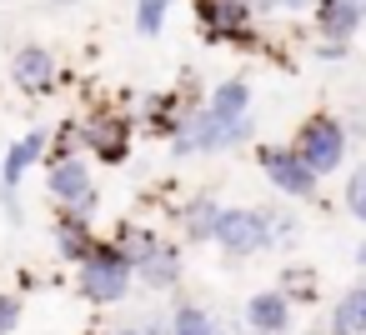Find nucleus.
Segmentation results:
<instances>
[{"mask_svg":"<svg viewBox=\"0 0 366 335\" xmlns=\"http://www.w3.org/2000/svg\"><path fill=\"white\" fill-rule=\"evenodd\" d=\"M171 335H221V325H216V315H211L206 305L181 300V305L171 310Z\"/></svg>","mask_w":366,"mask_h":335,"instance_id":"obj_17","label":"nucleus"},{"mask_svg":"<svg viewBox=\"0 0 366 335\" xmlns=\"http://www.w3.org/2000/svg\"><path fill=\"white\" fill-rule=\"evenodd\" d=\"M46 190H51V200H61V210H81V215H91V210H96L91 165H86L81 155L51 160V165H46Z\"/></svg>","mask_w":366,"mask_h":335,"instance_id":"obj_6","label":"nucleus"},{"mask_svg":"<svg viewBox=\"0 0 366 335\" xmlns=\"http://www.w3.org/2000/svg\"><path fill=\"white\" fill-rule=\"evenodd\" d=\"M131 275H136L146 290H171V285L181 280V255H176L171 245H156V250H151V255H146Z\"/></svg>","mask_w":366,"mask_h":335,"instance_id":"obj_12","label":"nucleus"},{"mask_svg":"<svg viewBox=\"0 0 366 335\" xmlns=\"http://www.w3.org/2000/svg\"><path fill=\"white\" fill-rule=\"evenodd\" d=\"M316 31H321V41H351L356 31H361V16L346 6V0H316Z\"/></svg>","mask_w":366,"mask_h":335,"instance_id":"obj_13","label":"nucleus"},{"mask_svg":"<svg viewBox=\"0 0 366 335\" xmlns=\"http://www.w3.org/2000/svg\"><path fill=\"white\" fill-rule=\"evenodd\" d=\"M246 11H261L266 16V11H276V0H246Z\"/></svg>","mask_w":366,"mask_h":335,"instance_id":"obj_25","label":"nucleus"},{"mask_svg":"<svg viewBox=\"0 0 366 335\" xmlns=\"http://www.w3.org/2000/svg\"><path fill=\"white\" fill-rule=\"evenodd\" d=\"M171 16V0H136V31L141 36H156Z\"/></svg>","mask_w":366,"mask_h":335,"instance_id":"obj_20","label":"nucleus"},{"mask_svg":"<svg viewBox=\"0 0 366 335\" xmlns=\"http://www.w3.org/2000/svg\"><path fill=\"white\" fill-rule=\"evenodd\" d=\"M356 265H366V240H361V245H356Z\"/></svg>","mask_w":366,"mask_h":335,"instance_id":"obj_27","label":"nucleus"},{"mask_svg":"<svg viewBox=\"0 0 366 335\" xmlns=\"http://www.w3.org/2000/svg\"><path fill=\"white\" fill-rule=\"evenodd\" d=\"M196 21H201V36L211 46L221 41H236V46H251V11L246 0H196Z\"/></svg>","mask_w":366,"mask_h":335,"instance_id":"obj_7","label":"nucleus"},{"mask_svg":"<svg viewBox=\"0 0 366 335\" xmlns=\"http://www.w3.org/2000/svg\"><path fill=\"white\" fill-rule=\"evenodd\" d=\"M306 335H321V330H306Z\"/></svg>","mask_w":366,"mask_h":335,"instance_id":"obj_30","label":"nucleus"},{"mask_svg":"<svg viewBox=\"0 0 366 335\" xmlns=\"http://www.w3.org/2000/svg\"><path fill=\"white\" fill-rule=\"evenodd\" d=\"M86 145H91L106 165H121V160L131 155V125H126L121 115H96V120L86 125Z\"/></svg>","mask_w":366,"mask_h":335,"instance_id":"obj_10","label":"nucleus"},{"mask_svg":"<svg viewBox=\"0 0 366 335\" xmlns=\"http://www.w3.org/2000/svg\"><path fill=\"white\" fill-rule=\"evenodd\" d=\"M331 335H366V285L346 290L331 310Z\"/></svg>","mask_w":366,"mask_h":335,"instance_id":"obj_16","label":"nucleus"},{"mask_svg":"<svg viewBox=\"0 0 366 335\" xmlns=\"http://www.w3.org/2000/svg\"><path fill=\"white\" fill-rule=\"evenodd\" d=\"M281 295H286L291 305H311V300H316V270L286 265V270H281Z\"/></svg>","mask_w":366,"mask_h":335,"instance_id":"obj_19","label":"nucleus"},{"mask_svg":"<svg viewBox=\"0 0 366 335\" xmlns=\"http://www.w3.org/2000/svg\"><path fill=\"white\" fill-rule=\"evenodd\" d=\"M346 210H351L356 220H366V165H356L351 180H346Z\"/></svg>","mask_w":366,"mask_h":335,"instance_id":"obj_21","label":"nucleus"},{"mask_svg":"<svg viewBox=\"0 0 366 335\" xmlns=\"http://www.w3.org/2000/svg\"><path fill=\"white\" fill-rule=\"evenodd\" d=\"M291 150L316 170V175H331V170H341V160H346V125L336 120V115H306L301 120V130H296V140H291Z\"/></svg>","mask_w":366,"mask_h":335,"instance_id":"obj_3","label":"nucleus"},{"mask_svg":"<svg viewBox=\"0 0 366 335\" xmlns=\"http://www.w3.org/2000/svg\"><path fill=\"white\" fill-rule=\"evenodd\" d=\"M206 110H211L216 120H246V115H251V86H246V81H221V86L211 91Z\"/></svg>","mask_w":366,"mask_h":335,"instance_id":"obj_15","label":"nucleus"},{"mask_svg":"<svg viewBox=\"0 0 366 335\" xmlns=\"http://www.w3.org/2000/svg\"><path fill=\"white\" fill-rule=\"evenodd\" d=\"M181 220H186V240H211V230H216V220H221V205H216L211 195H196V200L181 210Z\"/></svg>","mask_w":366,"mask_h":335,"instance_id":"obj_18","label":"nucleus"},{"mask_svg":"<svg viewBox=\"0 0 366 335\" xmlns=\"http://www.w3.org/2000/svg\"><path fill=\"white\" fill-rule=\"evenodd\" d=\"M11 81H16V91H26V96H51V86H56V56H51L46 46H26V51H16V61H11Z\"/></svg>","mask_w":366,"mask_h":335,"instance_id":"obj_8","label":"nucleus"},{"mask_svg":"<svg viewBox=\"0 0 366 335\" xmlns=\"http://www.w3.org/2000/svg\"><path fill=\"white\" fill-rule=\"evenodd\" d=\"M36 160H46V130H31V135H21V140L11 145L6 165H0V180H6V190H16L21 175H26Z\"/></svg>","mask_w":366,"mask_h":335,"instance_id":"obj_14","label":"nucleus"},{"mask_svg":"<svg viewBox=\"0 0 366 335\" xmlns=\"http://www.w3.org/2000/svg\"><path fill=\"white\" fill-rule=\"evenodd\" d=\"M211 240H216L226 255L246 260V255H256V250L271 245V215H266V210H221Z\"/></svg>","mask_w":366,"mask_h":335,"instance_id":"obj_5","label":"nucleus"},{"mask_svg":"<svg viewBox=\"0 0 366 335\" xmlns=\"http://www.w3.org/2000/svg\"><path fill=\"white\" fill-rule=\"evenodd\" d=\"M281 11H316V0H276Z\"/></svg>","mask_w":366,"mask_h":335,"instance_id":"obj_24","label":"nucleus"},{"mask_svg":"<svg viewBox=\"0 0 366 335\" xmlns=\"http://www.w3.org/2000/svg\"><path fill=\"white\" fill-rule=\"evenodd\" d=\"M131 290V260L116 240H96L91 255L81 260V295L91 305H121Z\"/></svg>","mask_w":366,"mask_h":335,"instance_id":"obj_1","label":"nucleus"},{"mask_svg":"<svg viewBox=\"0 0 366 335\" xmlns=\"http://www.w3.org/2000/svg\"><path fill=\"white\" fill-rule=\"evenodd\" d=\"M346 56V41H321L316 46V61H341Z\"/></svg>","mask_w":366,"mask_h":335,"instance_id":"obj_23","label":"nucleus"},{"mask_svg":"<svg viewBox=\"0 0 366 335\" xmlns=\"http://www.w3.org/2000/svg\"><path fill=\"white\" fill-rule=\"evenodd\" d=\"M21 325V295H0V335H11Z\"/></svg>","mask_w":366,"mask_h":335,"instance_id":"obj_22","label":"nucleus"},{"mask_svg":"<svg viewBox=\"0 0 366 335\" xmlns=\"http://www.w3.org/2000/svg\"><path fill=\"white\" fill-rule=\"evenodd\" d=\"M111 335H146V330H136V325H126V330H111Z\"/></svg>","mask_w":366,"mask_h":335,"instance_id":"obj_28","label":"nucleus"},{"mask_svg":"<svg viewBox=\"0 0 366 335\" xmlns=\"http://www.w3.org/2000/svg\"><path fill=\"white\" fill-rule=\"evenodd\" d=\"M346 6H351V11H356V16L366 21V0H346Z\"/></svg>","mask_w":366,"mask_h":335,"instance_id":"obj_26","label":"nucleus"},{"mask_svg":"<svg viewBox=\"0 0 366 335\" xmlns=\"http://www.w3.org/2000/svg\"><path fill=\"white\" fill-rule=\"evenodd\" d=\"M51 240H56V255L71 260V265H81V260L91 255V245H96L91 220H86L81 210H61V215L51 220Z\"/></svg>","mask_w":366,"mask_h":335,"instance_id":"obj_9","label":"nucleus"},{"mask_svg":"<svg viewBox=\"0 0 366 335\" xmlns=\"http://www.w3.org/2000/svg\"><path fill=\"white\" fill-rule=\"evenodd\" d=\"M246 325H251L256 335H281V330L291 325V300H286L281 290L251 295V300H246Z\"/></svg>","mask_w":366,"mask_h":335,"instance_id":"obj_11","label":"nucleus"},{"mask_svg":"<svg viewBox=\"0 0 366 335\" xmlns=\"http://www.w3.org/2000/svg\"><path fill=\"white\" fill-rule=\"evenodd\" d=\"M51 6H76V0H51Z\"/></svg>","mask_w":366,"mask_h":335,"instance_id":"obj_29","label":"nucleus"},{"mask_svg":"<svg viewBox=\"0 0 366 335\" xmlns=\"http://www.w3.org/2000/svg\"><path fill=\"white\" fill-rule=\"evenodd\" d=\"M256 160H261V175H266L281 195H291V200H311L316 185H321V175H316L291 145H261Z\"/></svg>","mask_w":366,"mask_h":335,"instance_id":"obj_4","label":"nucleus"},{"mask_svg":"<svg viewBox=\"0 0 366 335\" xmlns=\"http://www.w3.org/2000/svg\"><path fill=\"white\" fill-rule=\"evenodd\" d=\"M241 140H251V115H246V120H216V115L201 105L196 115L176 120V130H171V155H211V150H231V145H241Z\"/></svg>","mask_w":366,"mask_h":335,"instance_id":"obj_2","label":"nucleus"}]
</instances>
